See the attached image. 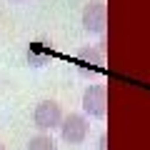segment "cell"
Here are the masks:
<instances>
[{
  "label": "cell",
  "instance_id": "2",
  "mask_svg": "<svg viewBox=\"0 0 150 150\" xmlns=\"http://www.w3.org/2000/svg\"><path fill=\"white\" fill-rule=\"evenodd\" d=\"M33 120H35L38 130H53L63 125V110L55 100H43L33 112Z\"/></svg>",
  "mask_w": 150,
  "mask_h": 150
},
{
  "label": "cell",
  "instance_id": "4",
  "mask_svg": "<svg viewBox=\"0 0 150 150\" xmlns=\"http://www.w3.org/2000/svg\"><path fill=\"white\" fill-rule=\"evenodd\" d=\"M108 25V10H105V3L103 0H93L83 8V28L88 33H105Z\"/></svg>",
  "mask_w": 150,
  "mask_h": 150
},
{
  "label": "cell",
  "instance_id": "3",
  "mask_svg": "<svg viewBox=\"0 0 150 150\" xmlns=\"http://www.w3.org/2000/svg\"><path fill=\"white\" fill-rule=\"evenodd\" d=\"M60 135L68 145H80L83 140L88 138V120L78 112H70L63 118V125H60Z\"/></svg>",
  "mask_w": 150,
  "mask_h": 150
},
{
  "label": "cell",
  "instance_id": "1",
  "mask_svg": "<svg viewBox=\"0 0 150 150\" xmlns=\"http://www.w3.org/2000/svg\"><path fill=\"white\" fill-rule=\"evenodd\" d=\"M83 110L90 118L103 120L108 115V90L105 85H88L83 93Z\"/></svg>",
  "mask_w": 150,
  "mask_h": 150
},
{
  "label": "cell",
  "instance_id": "5",
  "mask_svg": "<svg viewBox=\"0 0 150 150\" xmlns=\"http://www.w3.org/2000/svg\"><path fill=\"white\" fill-rule=\"evenodd\" d=\"M78 63L93 65V68H103V63H105L103 48H83V50H78Z\"/></svg>",
  "mask_w": 150,
  "mask_h": 150
},
{
  "label": "cell",
  "instance_id": "7",
  "mask_svg": "<svg viewBox=\"0 0 150 150\" xmlns=\"http://www.w3.org/2000/svg\"><path fill=\"white\" fill-rule=\"evenodd\" d=\"M98 150H108V135L105 133H103L100 140H98Z\"/></svg>",
  "mask_w": 150,
  "mask_h": 150
},
{
  "label": "cell",
  "instance_id": "8",
  "mask_svg": "<svg viewBox=\"0 0 150 150\" xmlns=\"http://www.w3.org/2000/svg\"><path fill=\"white\" fill-rule=\"evenodd\" d=\"M0 150H5V145H3V143H0Z\"/></svg>",
  "mask_w": 150,
  "mask_h": 150
},
{
  "label": "cell",
  "instance_id": "6",
  "mask_svg": "<svg viewBox=\"0 0 150 150\" xmlns=\"http://www.w3.org/2000/svg\"><path fill=\"white\" fill-rule=\"evenodd\" d=\"M25 150H55V143H53L50 135L40 133V135H35V138H30V143H28Z\"/></svg>",
  "mask_w": 150,
  "mask_h": 150
}]
</instances>
